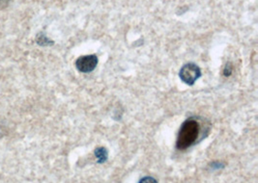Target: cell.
<instances>
[{"mask_svg":"<svg viewBox=\"0 0 258 183\" xmlns=\"http://www.w3.org/2000/svg\"><path fill=\"white\" fill-rule=\"evenodd\" d=\"M201 134L200 123L196 119H188L182 125L178 133L176 148L179 151H185L194 145Z\"/></svg>","mask_w":258,"mask_h":183,"instance_id":"obj_1","label":"cell"},{"mask_svg":"<svg viewBox=\"0 0 258 183\" xmlns=\"http://www.w3.org/2000/svg\"><path fill=\"white\" fill-rule=\"evenodd\" d=\"M179 76L184 83L192 86L194 84V82L200 77V69L196 64H192V63L186 64L180 70Z\"/></svg>","mask_w":258,"mask_h":183,"instance_id":"obj_2","label":"cell"},{"mask_svg":"<svg viewBox=\"0 0 258 183\" xmlns=\"http://www.w3.org/2000/svg\"><path fill=\"white\" fill-rule=\"evenodd\" d=\"M97 65H98V57L96 55L80 57L76 62V66L78 70L84 73L94 71Z\"/></svg>","mask_w":258,"mask_h":183,"instance_id":"obj_3","label":"cell"},{"mask_svg":"<svg viewBox=\"0 0 258 183\" xmlns=\"http://www.w3.org/2000/svg\"><path fill=\"white\" fill-rule=\"evenodd\" d=\"M95 156L97 157L99 163H104V162L106 161V159H108V151H106L104 148H98V149L95 151Z\"/></svg>","mask_w":258,"mask_h":183,"instance_id":"obj_4","label":"cell"},{"mask_svg":"<svg viewBox=\"0 0 258 183\" xmlns=\"http://www.w3.org/2000/svg\"><path fill=\"white\" fill-rule=\"evenodd\" d=\"M37 42H38L39 44H41V45H46V44H48V43H52V42L50 41L46 37H44L43 34H41V35L38 37Z\"/></svg>","mask_w":258,"mask_h":183,"instance_id":"obj_5","label":"cell"},{"mask_svg":"<svg viewBox=\"0 0 258 183\" xmlns=\"http://www.w3.org/2000/svg\"><path fill=\"white\" fill-rule=\"evenodd\" d=\"M138 183H158V182L152 177H145L142 179Z\"/></svg>","mask_w":258,"mask_h":183,"instance_id":"obj_6","label":"cell"},{"mask_svg":"<svg viewBox=\"0 0 258 183\" xmlns=\"http://www.w3.org/2000/svg\"><path fill=\"white\" fill-rule=\"evenodd\" d=\"M231 72H232V67L230 66V64H228V65H226L224 73L226 76H230V74H231Z\"/></svg>","mask_w":258,"mask_h":183,"instance_id":"obj_7","label":"cell"}]
</instances>
